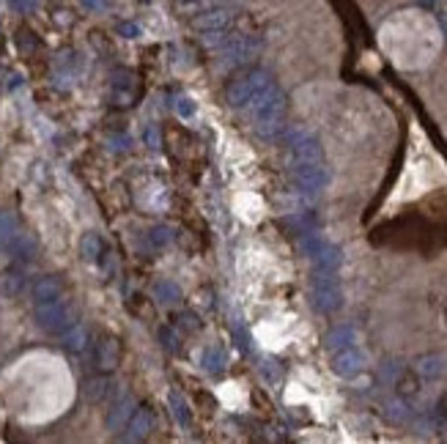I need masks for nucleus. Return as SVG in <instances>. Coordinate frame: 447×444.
I'll use <instances>...</instances> for the list:
<instances>
[]
</instances>
